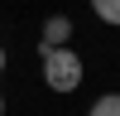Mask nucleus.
<instances>
[{
    "mask_svg": "<svg viewBox=\"0 0 120 116\" xmlns=\"http://www.w3.org/2000/svg\"><path fill=\"white\" fill-rule=\"evenodd\" d=\"M38 58H43V87L48 92L67 97V92L82 87V77H86L82 53H72V48H48V53H38Z\"/></svg>",
    "mask_w": 120,
    "mask_h": 116,
    "instance_id": "nucleus-1",
    "label": "nucleus"
},
{
    "mask_svg": "<svg viewBox=\"0 0 120 116\" xmlns=\"http://www.w3.org/2000/svg\"><path fill=\"white\" fill-rule=\"evenodd\" d=\"M67 39H72V19H67V15H48L43 19V34H38V53L67 48Z\"/></svg>",
    "mask_w": 120,
    "mask_h": 116,
    "instance_id": "nucleus-2",
    "label": "nucleus"
},
{
    "mask_svg": "<svg viewBox=\"0 0 120 116\" xmlns=\"http://www.w3.org/2000/svg\"><path fill=\"white\" fill-rule=\"evenodd\" d=\"M86 5H91V15L101 19V24L120 29V0H86Z\"/></svg>",
    "mask_w": 120,
    "mask_h": 116,
    "instance_id": "nucleus-3",
    "label": "nucleus"
},
{
    "mask_svg": "<svg viewBox=\"0 0 120 116\" xmlns=\"http://www.w3.org/2000/svg\"><path fill=\"white\" fill-rule=\"evenodd\" d=\"M86 116H120V92H101L86 106Z\"/></svg>",
    "mask_w": 120,
    "mask_h": 116,
    "instance_id": "nucleus-4",
    "label": "nucleus"
},
{
    "mask_svg": "<svg viewBox=\"0 0 120 116\" xmlns=\"http://www.w3.org/2000/svg\"><path fill=\"white\" fill-rule=\"evenodd\" d=\"M5 68H10V53H5V44H0V77H5Z\"/></svg>",
    "mask_w": 120,
    "mask_h": 116,
    "instance_id": "nucleus-5",
    "label": "nucleus"
},
{
    "mask_svg": "<svg viewBox=\"0 0 120 116\" xmlns=\"http://www.w3.org/2000/svg\"><path fill=\"white\" fill-rule=\"evenodd\" d=\"M0 116H5V97H0Z\"/></svg>",
    "mask_w": 120,
    "mask_h": 116,
    "instance_id": "nucleus-6",
    "label": "nucleus"
}]
</instances>
